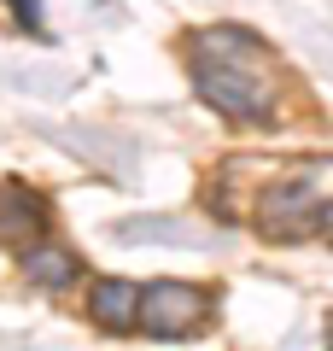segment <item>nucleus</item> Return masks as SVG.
<instances>
[{
  "instance_id": "obj_3",
  "label": "nucleus",
  "mask_w": 333,
  "mask_h": 351,
  "mask_svg": "<svg viewBox=\"0 0 333 351\" xmlns=\"http://www.w3.org/2000/svg\"><path fill=\"white\" fill-rule=\"evenodd\" d=\"M205 316H210V293L187 287V281H152V287L135 299V328H147V334H164V339L193 334Z\"/></svg>"
},
{
  "instance_id": "obj_6",
  "label": "nucleus",
  "mask_w": 333,
  "mask_h": 351,
  "mask_svg": "<svg viewBox=\"0 0 333 351\" xmlns=\"http://www.w3.org/2000/svg\"><path fill=\"white\" fill-rule=\"evenodd\" d=\"M24 276L36 281V287H71L76 258L64 246H24Z\"/></svg>"
},
{
  "instance_id": "obj_5",
  "label": "nucleus",
  "mask_w": 333,
  "mask_h": 351,
  "mask_svg": "<svg viewBox=\"0 0 333 351\" xmlns=\"http://www.w3.org/2000/svg\"><path fill=\"white\" fill-rule=\"evenodd\" d=\"M135 299H140L135 281H99L94 299H88V311H94V322L106 328V334H129V328H135Z\"/></svg>"
},
{
  "instance_id": "obj_1",
  "label": "nucleus",
  "mask_w": 333,
  "mask_h": 351,
  "mask_svg": "<svg viewBox=\"0 0 333 351\" xmlns=\"http://www.w3.org/2000/svg\"><path fill=\"white\" fill-rule=\"evenodd\" d=\"M193 88L205 106H217L222 117H240V123H263L275 112V82L263 71V47L246 29H205L199 36Z\"/></svg>"
},
{
  "instance_id": "obj_4",
  "label": "nucleus",
  "mask_w": 333,
  "mask_h": 351,
  "mask_svg": "<svg viewBox=\"0 0 333 351\" xmlns=\"http://www.w3.org/2000/svg\"><path fill=\"white\" fill-rule=\"evenodd\" d=\"M41 228H47L41 193H29L24 182H0V240H6V246H29Z\"/></svg>"
},
{
  "instance_id": "obj_2",
  "label": "nucleus",
  "mask_w": 333,
  "mask_h": 351,
  "mask_svg": "<svg viewBox=\"0 0 333 351\" xmlns=\"http://www.w3.org/2000/svg\"><path fill=\"white\" fill-rule=\"evenodd\" d=\"M258 228L269 240H304L328 228V188H321V164H310L304 176L281 182V188L263 193L258 205Z\"/></svg>"
}]
</instances>
